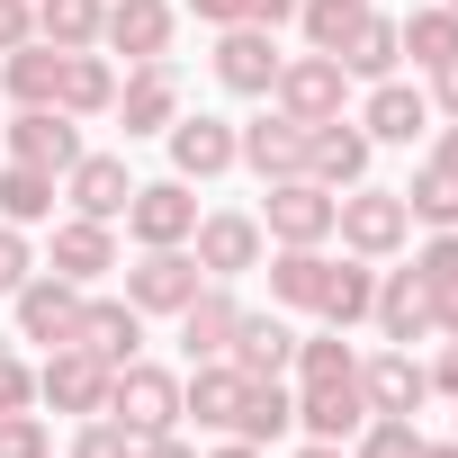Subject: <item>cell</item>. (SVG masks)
Here are the masks:
<instances>
[{
    "instance_id": "cell-1",
    "label": "cell",
    "mask_w": 458,
    "mask_h": 458,
    "mask_svg": "<svg viewBox=\"0 0 458 458\" xmlns=\"http://www.w3.org/2000/svg\"><path fill=\"white\" fill-rule=\"evenodd\" d=\"M108 422H117L126 440H162V431H180V422H189V413H180V377L153 369V360H126V369L108 377Z\"/></svg>"
},
{
    "instance_id": "cell-2",
    "label": "cell",
    "mask_w": 458,
    "mask_h": 458,
    "mask_svg": "<svg viewBox=\"0 0 458 458\" xmlns=\"http://www.w3.org/2000/svg\"><path fill=\"white\" fill-rule=\"evenodd\" d=\"M333 234L360 252V261H395L404 243H413V216H404V189H342L333 198Z\"/></svg>"
},
{
    "instance_id": "cell-3",
    "label": "cell",
    "mask_w": 458,
    "mask_h": 458,
    "mask_svg": "<svg viewBox=\"0 0 458 458\" xmlns=\"http://www.w3.org/2000/svg\"><path fill=\"white\" fill-rule=\"evenodd\" d=\"M270 99L297 117V126H324V117H342V99H351V72H342V55H288L279 64V81H270Z\"/></svg>"
},
{
    "instance_id": "cell-4",
    "label": "cell",
    "mask_w": 458,
    "mask_h": 458,
    "mask_svg": "<svg viewBox=\"0 0 458 458\" xmlns=\"http://www.w3.org/2000/svg\"><path fill=\"white\" fill-rule=\"evenodd\" d=\"M108 377H117V369H108L99 351L55 342V351H46V369H37V404H55V413H81V422H90V413H108Z\"/></svg>"
},
{
    "instance_id": "cell-5",
    "label": "cell",
    "mask_w": 458,
    "mask_h": 458,
    "mask_svg": "<svg viewBox=\"0 0 458 458\" xmlns=\"http://www.w3.org/2000/svg\"><path fill=\"white\" fill-rule=\"evenodd\" d=\"M270 198H261V234L270 243H333V189L324 180H261Z\"/></svg>"
},
{
    "instance_id": "cell-6",
    "label": "cell",
    "mask_w": 458,
    "mask_h": 458,
    "mask_svg": "<svg viewBox=\"0 0 458 458\" xmlns=\"http://www.w3.org/2000/svg\"><path fill=\"white\" fill-rule=\"evenodd\" d=\"M198 288H207V270H198L189 243H162V252H144V261L126 270V306H135V315H180Z\"/></svg>"
},
{
    "instance_id": "cell-7",
    "label": "cell",
    "mask_w": 458,
    "mask_h": 458,
    "mask_svg": "<svg viewBox=\"0 0 458 458\" xmlns=\"http://www.w3.org/2000/svg\"><path fill=\"white\" fill-rule=\"evenodd\" d=\"M279 37L270 28H252V19H234V28H216V81L234 90V99H270V81H279Z\"/></svg>"
},
{
    "instance_id": "cell-8",
    "label": "cell",
    "mask_w": 458,
    "mask_h": 458,
    "mask_svg": "<svg viewBox=\"0 0 458 458\" xmlns=\"http://www.w3.org/2000/svg\"><path fill=\"white\" fill-rule=\"evenodd\" d=\"M189 252H198V270L207 279H225L234 288L243 270H261V252H270V234H261V216H198V234H189Z\"/></svg>"
},
{
    "instance_id": "cell-9",
    "label": "cell",
    "mask_w": 458,
    "mask_h": 458,
    "mask_svg": "<svg viewBox=\"0 0 458 458\" xmlns=\"http://www.w3.org/2000/svg\"><path fill=\"white\" fill-rule=\"evenodd\" d=\"M126 234H135L144 252L189 243V234H198V198H189V180H135V198H126Z\"/></svg>"
},
{
    "instance_id": "cell-10",
    "label": "cell",
    "mask_w": 458,
    "mask_h": 458,
    "mask_svg": "<svg viewBox=\"0 0 458 458\" xmlns=\"http://www.w3.org/2000/svg\"><path fill=\"white\" fill-rule=\"evenodd\" d=\"M162 144H171V180H189V189H198V180H225V171L243 162V144H234L225 117H171Z\"/></svg>"
},
{
    "instance_id": "cell-11",
    "label": "cell",
    "mask_w": 458,
    "mask_h": 458,
    "mask_svg": "<svg viewBox=\"0 0 458 458\" xmlns=\"http://www.w3.org/2000/svg\"><path fill=\"white\" fill-rule=\"evenodd\" d=\"M171 28H180L171 0H108L99 46H108V55H126V64H162V55H171Z\"/></svg>"
},
{
    "instance_id": "cell-12",
    "label": "cell",
    "mask_w": 458,
    "mask_h": 458,
    "mask_svg": "<svg viewBox=\"0 0 458 458\" xmlns=\"http://www.w3.org/2000/svg\"><path fill=\"white\" fill-rule=\"evenodd\" d=\"M369 153H377V144H369V126H360V117H324V126L306 135V180H324V189L342 198V189H360V180H369Z\"/></svg>"
},
{
    "instance_id": "cell-13",
    "label": "cell",
    "mask_w": 458,
    "mask_h": 458,
    "mask_svg": "<svg viewBox=\"0 0 458 458\" xmlns=\"http://www.w3.org/2000/svg\"><path fill=\"white\" fill-rule=\"evenodd\" d=\"M360 422H369L360 369H351V377H306V386H297V431H306V440H342V449H351Z\"/></svg>"
},
{
    "instance_id": "cell-14",
    "label": "cell",
    "mask_w": 458,
    "mask_h": 458,
    "mask_svg": "<svg viewBox=\"0 0 458 458\" xmlns=\"http://www.w3.org/2000/svg\"><path fill=\"white\" fill-rule=\"evenodd\" d=\"M180 117V72H171V55L162 64H135L126 81H117V126H126V144L135 135H162Z\"/></svg>"
},
{
    "instance_id": "cell-15",
    "label": "cell",
    "mask_w": 458,
    "mask_h": 458,
    "mask_svg": "<svg viewBox=\"0 0 458 458\" xmlns=\"http://www.w3.org/2000/svg\"><path fill=\"white\" fill-rule=\"evenodd\" d=\"M10 162H37V171H72L81 162V117H64V108H19L10 117Z\"/></svg>"
},
{
    "instance_id": "cell-16",
    "label": "cell",
    "mask_w": 458,
    "mask_h": 458,
    "mask_svg": "<svg viewBox=\"0 0 458 458\" xmlns=\"http://www.w3.org/2000/svg\"><path fill=\"white\" fill-rule=\"evenodd\" d=\"M306 135H315V126H297L288 108H270V117L234 126V144H243V171H261V180H297V171H306Z\"/></svg>"
},
{
    "instance_id": "cell-17",
    "label": "cell",
    "mask_w": 458,
    "mask_h": 458,
    "mask_svg": "<svg viewBox=\"0 0 458 458\" xmlns=\"http://www.w3.org/2000/svg\"><path fill=\"white\" fill-rule=\"evenodd\" d=\"M64 198H72V216H99V225H117V216H126V198H135V171H126V153H81V162L64 171Z\"/></svg>"
},
{
    "instance_id": "cell-18",
    "label": "cell",
    "mask_w": 458,
    "mask_h": 458,
    "mask_svg": "<svg viewBox=\"0 0 458 458\" xmlns=\"http://www.w3.org/2000/svg\"><path fill=\"white\" fill-rule=\"evenodd\" d=\"M10 306H19V342H46V351H55V342H72V324H81V288H72V279H55V270H37Z\"/></svg>"
},
{
    "instance_id": "cell-19",
    "label": "cell",
    "mask_w": 458,
    "mask_h": 458,
    "mask_svg": "<svg viewBox=\"0 0 458 458\" xmlns=\"http://www.w3.org/2000/svg\"><path fill=\"white\" fill-rule=\"evenodd\" d=\"M108 270H117V225H99V216H64V225H55V279L99 288Z\"/></svg>"
},
{
    "instance_id": "cell-20",
    "label": "cell",
    "mask_w": 458,
    "mask_h": 458,
    "mask_svg": "<svg viewBox=\"0 0 458 458\" xmlns=\"http://www.w3.org/2000/svg\"><path fill=\"white\" fill-rule=\"evenodd\" d=\"M369 324H377L395 351H413V342L431 333V288H422V270H377V306H369Z\"/></svg>"
},
{
    "instance_id": "cell-21",
    "label": "cell",
    "mask_w": 458,
    "mask_h": 458,
    "mask_svg": "<svg viewBox=\"0 0 458 458\" xmlns=\"http://www.w3.org/2000/svg\"><path fill=\"white\" fill-rule=\"evenodd\" d=\"M72 342H81V351H99L108 369H126V360H144V315H135L126 297H81Z\"/></svg>"
},
{
    "instance_id": "cell-22",
    "label": "cell",
    "mask_w": 458,
    "mask_h": 458,
    "mask_svg": "<svg viewBox=\"0 0 458 458\" xmlns=\"http://www.w3.org/2000/svg\"><path fill=\"white\" fill-rule=\"evenodd\" d=\"M360 395H369V413H422L431 404V369L413 351H377V360H360Z\"/></svg>"
},
{
    "instance_id": "cell-23",
    "label": "cell",
    "mask_w": 458,
    "mask_h": 458,
    "mask_svg": "<svg viewBox=\"0 0 458 458\" xmlns=\"http://www.w3.org/2000/svg\"><path fill=\"white\" fill-rule=\"evenodd\" d=\"M243 369L234 360H198L189 377H180V413H198V431H234V413H243Z\"/></svg>"
},
{
    "instance_id": "cell-24",
    "label": "cell",
    "mask_w": 458,
    "mask_h": 458,
    "mask_svg": "<svg viewBox=\"0 0 458 458\" xmlns=\"http://www.w3.org/2000/svg\"><path fill=\"white\" fill-rule=\"evenodd\" d=\"M234 315H243V306L225 297V279H207V288H198V297L171 315V324H180V351H189V369H198V360H225V342H234Z\"/></svg>"
},
{
    "instance_id": "cell-25",
    "label": "cell",
    "mask_w": 458,
    "mask_h": 458,
    "mask_svg": "<svg viewBox=\"0 0 458 458\" xmlns=\"http://www.w3.org/2000/svg\"><path fill=\"white\" fill-rule=\"evenodd\" d=\"M225 360H234L243 377H288L297 369V333L279 315H234V342H225Z\"/></svg>"
},
{
    "instance_id": "cell-26",
    "label": "cell",
    "mask_w": 458,
    "mask_h": 458,
    "mask_svg": "<svg viewBox=\"0 0 458 458\" xmlns=\"http://www.w3.org/2000/svg\"><path fill=\"white\" fill-rule=\"evenodd\" d=\"M360 126H369V144H413L422 126H431V99L413 90V81H369V108H360Z\"/></svg>"
},
{
    "instance_id": "cell-27",
    "label": "cell",
    "mask_w": 458,
    "mask_h": 458,
    "mask_svg": "<svg viewBox=\"0 0 458 458\" xmlns=\"http://www.w3.org/2000/svg\"><path fill=\"white\" fill-rule=\"evenodd\" d=\"M55 108H64V117H108V108H117V64H108L99 46L64 55V81H55Z\"/></svg>"
},
{
    "instance_id": "cell-28",
    "label": "cell",
    "mask_w": 458,
    "mask_h": 458,
    "mask_svg": "<svg viewBox=\"0 0 458 458\" xmlns=\"http://www.w3.org/2000/svg\"><path fill=\"white\" fill-rule=\"evenodd\" d=\"M55 81H64V46H46V37L0 55V90H10L19 108H55Z\"/></svg>"
},
{
    "instance_id": "cell-29",
    "label": "cell",
    "mask_w": 458,
    "mask_h": 458,
    "mask_svg": "<svg viewBox=\"0 0 458 458\" xmlns=\"http://www.w3.org/2000/svg\"><path fill=\"white\" fill-rule=\"evenodd\" d=\"M324 270H333V252H324V243H279V252H270V306H297V315H315V297H324Z\"/></svg>"
},
{
    "instance_id": "cell-30",
    "label": "cell",
    "mask_w": 458,
    "mask_h": 458,
    "mask_svg": "<svg viewBox=\"0 0 458 458\" xmlns=\"http://www.w3.org/2000/svg\"><path fill=\"white\" fill-rule=\"evenodd\" d=\"M369 306H377V261H333L324 270V297H315V315L333 324V333H351V324H369Z\"/></svg>"
},
{
    "instance_id": "cell-31",
    "label": "cell",
    "mask_w": 458,
    "mask_h": 458,
    "mask_svg": "<svg viewBox=\"0 0 458 458\" xmlns=\"http://www.w3.org/2000/svg\"><path fill=\"white\" fill-rule=\"evenodd\" d=\"M297 431V395L279 386V377H252L243 386V413H234V440H252V449H279Z\"/></svg>"
},
{
    "instance_id": "cell-32",
    "label": "cell",
    "mask_w": 458,
    "mask_h": 458,
    "mask_svg": "<svg viewBox=\"0 0 458 458\" xmlns=\"http://www.w3.org/2000/svg\"><path fill=\"white\" fill-rule=\"evenodd\" d=\"M55 198H64L55 171H37V162H0V225H46Z\"/></svg>"
},
{
    "instance_id": "cell-33",
    "label": "cell",
    "mask_w": 458,
    "mask_h": 458,
    "mask_svg": "<svg viewBox=\"0 0 458 458\" xmlns=\"http://www.w3.org/2000/svg\"><path fill=\"white\" fill-rule=\"evenodd\" d=\"M404 216H413V225H431V234H449V225H458V171H449L440 153H431V162H413Z\"/></svg>"
},
{
    "instance_id": "cell-34",
    "label": "cell",
    "mask_w": 458,
    "mask_h": 458,
    "mask_svg": "<svg viewBox=\"0 0 458 458\" xmlns=\"http://www.w3.org/2000/svg\"><path fill=\"white\" fill-rule=\"evenodd\" d=\"M395 64H404V37H395V19H377V10H369V19H360V37L342 46V72H351V81H386Z\"/></svg>"
},
{
    "instance_id": "cell-35",
    "label": "cell",
    "mask_w": 458,
    "mask_h": 458,
    "mask_svg": "<svg viewBox=\"0 0 458 458\" xmlns=\"http://www.w3.org/2000/svg\"><path fill=\"white\" fill-rule=\"evenodd\" d=\"M99 19H108V0H37V37L64 46V55L99 46Z\"/></svg>"
},
{
    "instance_id": "cell-36",
    "label": "cell",
    "mask_w": 458,
    "mask_h": 458,
    "mask_svg": "<svg viewBox=\"0 0 458 458\" xmlns=\"http://www.w3.org/2000/svg\"><path fill=\"white\" fill-rule=\"evenodd\" d=\"M360 19H369V0H297V28H306L315 55H342L360 37Z\"/></svg>"
},
{
    "instance_id": "cell-37",
    "label": "cell",
    "mask_w": 458,
    "mask_h": 458,
    "mask_svg": "<svg viewBox=\"0 0 458 458\" xmlns=\"http://www.w3.org/2000/svg\"><path fill=\"white\" fill-rule=\"evenodd\" d=\"M395 37H404V55L431 72V64L458 55V10H449V0H440V10H413V19H395Z\"/></svg>"
},
{
    "instance_id": "cell-38",
    "label": "cell",
    "mask_w": 458,
    "mask_h": 458,
    "mask_svg": "<svg viewBox=\"0 0 458 458\" xmlns=\"http://www.w3.org/2000/svg\"><path fill=\"white\" fill-rule=\"evenodd\" d=\"M351 458H422V431H413V413H369V422L351 431Z\"/></svg>"
},
{
    "instance_id": "cell-39",
    "label": "cell",
    "mask_w": 458,
    "mask_h": 458,
    "mask_svg": "<svg viewBox=\"0 0 458 458\" xmlns=\"http://www.w3.org/2000/svg\"><path fill=\"white\" fill-rule=\"evenodd\" d=\"M351 369H360V351H351L333 324H324V333H297V386H306V377H351Z\"/></svg>"
},
{
    "instance_id": "cell-40",
    "label": "cell",
    "mask_w": 458,
    "mask_h": 458,
    "mask_svg": "<svg viewBox=\"0 0 458 458\" xmlns=\"http://www.w3.org/2000/svg\"><path fill=\"white\" fill-rule=\"evenodd\" d=\"M0 458H55V440H46L37 404H28V413H0Z\"/></svg>"
},
{
    "instance_id": "cell-41",
    "label": "cell",
    "mask_w": 458,
    "mask_h": 458,
    "mask_svg": "<svg viewBox=\"0 0 458 458\" xmlns=\"http://www.w3.org/2000/svg\"><path fill=\"white\" fill-rule=\"evenodd\" d=\"M37 279V252H28V225H0V297H19Z\"/></svg>"
},
{
    "instance_id": "cell-42",
    "label": "cell",
    "mask_w": 458,
    "mask_h": 458,
    "mask_svg": "<svg viewBox=\"0 0 458 458\" xmlns=\"http://www.w3.org/2000/svg\"><path fill=\"white\" fill-rule=\"evenodd\" d=\"M72 458H135V440H126L108 413H90V422H81V440H72Z\"/></svg>"
},
{
    "instance_id": "cell-43",
    "label": "cell",
    "mask_w": 458,
    "mask_h": 458,
    "mask_svg": "<svg viewBox=\"0 0 458 458\" xmlns=\"http://www.w3.org/2000/svg\"><path fill=\"white\" fill-rule=\"evenodd\" d=\"M28 404H37V369L19 351H0V413H28Z\"/></svg>"
},
{
    "instance_id": "cell-44",
    "label": "cell",
    "mask_w": 458,
    "mask_h": 458,
    "mask_svg": "<svg viewBox=\"0 0 458 458\" xmlns=\"http://www.w3.org/2000/svg\"><path fill=\"white\" fill-rule=\"evenodd\" d=\"M413 270H422V288H440V279H458V225H449V234H431V243L413 252Z\"/></svg>"
},
{
    "instance_id": "cell-45",
    "label": "cell",
    "mask_w": 458,
    "mask_h": 458,
    "mask_svg": "<svg viewBox=\"0 0 458 458\" xmlns=\"http://www.w3.org/2000/svg\"><path fill=\"white\" fill-rule=\"evenodd\" d=\"M37 37V0H0V55Z\"/></svg>"
},
{
    "instance_id": "cell-46",
    "label": "cell",
    "mask_w": 458,
    "mask_h": 458,
    "mask_svg": "<svg viewBox=\"0 0 458 458\" xmlns=\"http://www.w3.org/2000/svg\"><path fill=\"white\" fill-rule=\"evenodd\" d=\"M422 99H431V117H458V55L431 64V90H422Z\"/></svg>"
},
{
    "instance_id": "cell-47",
    "label": "cell",
    "mask_w": 458,
    "mask_h": 458,
    "mask_svg": "<svg viewBox=\"0 0 458 458\" xmlns=\"http://www.w3.org/2000/svg\"><path fill=\"white\" fill-rule=\"evenodd\" d=\"M422 369H431V395H458V333H449L440 360H422Z\"/></svg>"
},
{
    "instance_id": "cell-48",
    "label": "cell",
    "mask_w": 458,
    "mask_h": 458,
    "mask_svg": "<svg viewBox=\"0 0 458 458\" xmlns=\"http://www.w3.org/2000/svg\"><path fill=\"white\" fill-rule=\"evenodd\" d=\"M243 19H252V28H270V37H279V28H288V19H297V0H243Z\"/></svg>"
},
{
    "instance_id": "cell-49",
    "label": "cell",
    "mask_w": 458,
    "mask_h": 458,
    "mask_svg": "<svg viewBox=\"0 0 458 458\" xmlns=\"http://www.w3.org/2000/svg\"><path fill=\"white\" fill-rule=\"evenodd\" d=\"M431 333H458V279L431 288Z\"/></svg>"
},
{
    "instance_id": "cell-50",
    "label": "cell",
    "mask_w": 458,
    "mask_h": 458,
    "mask_svg": "<svg viewBox=\"0 0 458 458\" xmlns=\"http://www.w3.org/2000/svg\"><path fill=\"white\" fill-rule=\"evenodd\" d=\"M135 458H198V449H189L180 431H162V440H135Z\"/></svg>"
},
{
    "instance_id": "cell-51",
    "label": "cell",
    "mask_w": 458,
    "mask_h": 458,
    "mask_svg": "<svg viewBox=\"0 0 458 458\" xmlns=\"http://www.w3.org/2000/svg\"><path fill=\"white\" fill-rule=\"evenodd\" d=\"M189 10H198L207 28H234V19H243V0H189Z\"/></svg>"
},
{
    "instance_id": "cell-52",
    "label": "cell",
    "mask_w": 458,
    "mask_h": 458,
    "mask_svg": "<svg viewBox=\"0 0 458 458\" xmlns=\"http://www.w3.org/2000/svg\"><path fill=\"white\" fill-rule=\"evenodd\" d=\"M198 458H270V449H252V440H234V431H225L216 449H198Z\"/></svg>"
},
{
    "instance_id": "cell-53",
    "label": "cell",
    "mask_w": 458,
    "mask_h": 458,
    "mask_svg": "<svg viewBox=\"0 0 458 458\" xmlns=\"http://www.w3.org/2000/svg\"><path fill=\"white\" fill-rule=\"evenodd\" d=\"M297 458H351V449H342V440H306Z\"/></svg>"
},
{
    "instance_id": "cell-54",
    "label": "cell",
    "mask_w": 458,
    "mask_h": 458,
    "mask_svg": "<svg viewBox=\"0 0 458 458\" xmlns=\"http://www.w3.org/2000/svg\"><path fill=\"white\" fill-rule=\"evenodd\" d=\"M440 162H449V171H458V117H449V126H440Z\"/></svg>"
},
{
    "instance_id": "cell-55",
    "label": "cell",
    "mask_w": 458,
    "mask_h": 458,
    "mask_svg": "<svg viewBox=\"0 0 458 458\" xmlns=\"http://www.w3.org/2000/svg\"><path fill=\"white\" fill-rule=\"evenodd\" d=\"M422 458H458V440H422Z\"/></svg>"
},
{
    "instance_id": "cell-56",
    "label": "cell",
    "mask_w": 458,
    "mask_h": 458,
    "mask_svg": "<svg viewBox=\"0 0 458 458\" xmlns=\"http://www.w3.org/2000/svg\"><path fill=\"white\" fill-rule=\"evenodd\" d=\"M449 10H458V0H449Z\"/></svg>"
}]
</instances>
